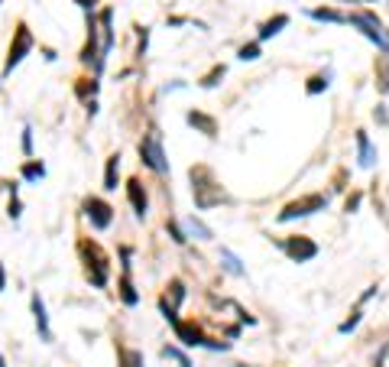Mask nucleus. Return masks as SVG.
<instances>
[{"label":"nucleus","mask_w":389,"mask_h":367,"mask_svg":"<svg viewBox=\"0 0 389 367\" xmlns=\"http://www.w3.org/2000/svg\"><path fill=\"white\" fill-rule=\"evenodd\" d=\"M189 182H191V198H195V208L198 211H208V208L218 205H231V195L218 182V176L211 166H191L189 169Z\"/></svg>","instance_id":"f257e3e1"},{"label":"nucleus","mask_w":389,"mask_h":367,"mask_svg":"<svg viewBox=\"0 0 389 367\" xmlns=\"http://www.w3.org/2000/svg\"><path fill=\"white\" fill-rule=\"evenodd\" d=\"M78 257L84 263V280L95 290H107L111 283V257L95 238H78Z\"/></svg>","instance_id":"f03ea898"},{"label":"nucleus","mask_w":389,"mask_h":367,"mask_svg":"<svg viewBox=\"0 0 389 367\" xmlns=\"http://www.w3.org/2000/svg\"><path fill=\"white\" fill-rule=\"evenodd\" d=\"M137 153H140V162L153 169L156 176H169V160H166V147H162V133L159 127H149L137 143Z\"/></svg>","instance_id":"7ed1b4c3"},{"label":"nucleus","mask_w":389,"mask_h":367,"mask_svg":"<svg viewBox=\"0 0 389 367\" xmlns=\"http://www.w3.org/2000/svg\"><path fill=\"white\" fill-rule=\"evenodd\" d=\"M36 49V36H32V30L26 26V23H17V30H13V39L10 46H7V59H3V68H0V75L3 78H10L13 75V68L26 59V55Z\"/></svg>","instance_id":"20e7f679"},{"label":"nucleus","mask_w":389,"mask_h":367,"mask_svg":"<svg viewBox=\"0 0 389 367\" xmlns=\"http://www.w3.org/2000/svg\"><path fill=\"white\" fill-rule=\"evenodd\" d=\"M328 208V195L325 192H308V195H298V198H292V202H285L283 208H279V215H276V221H295V218H312L318 215V211H325Z\"/></svg>","instance_id":"39448f33"},{"label":"nucleus","mask_w":389,"mask_h":367,"mask_svg":"<svg viewBox=\"0 0 389 367\" xmlns=\"http://www.w3.org/2000/svg\"><path fill=\"white\" fill-rule=\"evenodd\" d=\"M185 296H189L185 280H182V276H172V280L166 283L162 296H159V312H162V319H166L169 325L179 322V309H182V303H185Z\"/></svg>","instance_id":"423d86ee"},{"label":"nucleus","mask_w":389,"mask_h":367,"mask_svg":"<svg viewBox=\"0 0 389 367\" xmlns=\"http://www.w3.org/2000/svg\"><path fill=\"white\" fill-rule=\"evenodd\" d=\"M82 211L88 218L91 231H107V227L114 225V205L107 202L104 195H88L82 202Z\"/></svg>","instance_id":"0eeeda50"},{"label":"nucleus","mask_w":389,"mask_h":367,"mask_svg":"<svg viewBox=\"0 0 389 367\" xmlns=\"http://www.w3.org/2000/svg\"><path fill=\"white\" fill-rule=\"evenodd\" d=\"M279 247H283V254L292 260V263H308V260H315L318 250H321L308 234H289V238L279 241Z\"/></svg>","instance_id":"6e6552de"},{"label":"nucleus","mask_w":389,"mask_h":367,"mask_svg":"<svg viewBox=\"0 0 389 367\" xmlns=\"http://www.w3.org/2000/svg\"><path fill=\"white\" fill-rule=\"evenodd\" d=\"M172 332H175V341L185 348H205L208 345V332L201 328V322L195 319H179V322H172Z\"/></svg>","instance_id":"1a4fd4ad"},{"label":"nucleus","mask_w":389,"mask_h":367,"mask_svg":"<svg viewBox=\"0 0 389 367\" xmlns=\"http://www.w3.org/2000/svg\"><path fill=\"white\" fill-rule=\"evenodd\" d=\"M30 312H32V325H36V335H39L46 345H53L55 341L53 322H49V309H46V299H42L39 292H32L30 296Z\"/></svg>","instance_id":"9d476101"},{"label":"nucleus","mask_w":389,"mask_h":367,"mask_svg":"<svg viewBox=\"0 0 389 367\" xmlns=\"http://www.w3.org/2000/svg\"><path fill=\"white\" fill-rule=\"evenodd\" d=\"M126 198H130V208H133V215L143 221V218L149 215V192H146V185H143V179H140V176L126 179Z\"/></svg>","instance_id":"9b49d317"},{"label":"nucleus","mask_w":389,"mask_h":367,"mask_svg":"<svg viewBox=\"0 0 389 367\" xmlns=\"http://www.w3.org/2000/svg\"><path fill=\"white\" fill-rule=\"evenodd\" d=\"M185 124H189V127H195V133H205L208 140H214V137H218V130H221V124H218V117H214V114L198 111V108H191L189 114H185Z\"/></svg>","instance_id":"f8f14e48"},{"label":"nucleus","mask_w":389,"mask_h":367,"mask_svg":"<svg viewBox=\"0 0 389 367\" xmlns=\"http://www.w3.org/2000/svg\"><path fill=\"white\" fill-rule=\"evenodd\" d=\"M354 143H357V162L363 166V169H373L377 166V143L370 140V133L363 127H357L354 130Z\"/></svg>","instance_id":"ddd939ff"},{"label":"nucleus","mask_w":389,"mask_h":367,"mask_svg":"<svg viewBox=\"0 0 389 367\" xmlns=\"http://www.w3.org/2000/svg\"><path fill=\"white\" fill-rule=\"evenodd\" d=\"M117 296H120V303L124 305H140V292H137V283H133V270H120L117 276Z\"/></svg>","instance_id":"4468645a"},{"label":"nucleus","mask_w":389,"mask_h":367,"mask_svg":"<svg viewBox=\"0 0 389 367\" xmlns=\"http://www.w3.org/2000/svg\"><path fill=\"white\" fill-rule=\"evenodd\" d=\"M114 355H117V367H146V357L140 348H130L124 345L120 338L114 341Z\"/></svg>","instance_id":"2eb2a0df"},{"label":"nucleus","mask_w":389,"mask_h":367,"mask_svg":"<svg viewBox=\"0 0 389 367\" xmlns=\"http://www.w3.org/2000/svg\"><path fill=\"white\" fill-rule=\"evenodd\" d=\"M285 26H289V13H276V17L263 20V23H260V32H256V43H266V39L279 36Z\"/></svg>","instance_id":"dca6fc26"},{"label":"nucleus","mask_w":389,"mask_h":367,"mask_svg":"<svg viewBox=\"0 0 389 367\" xmlns=\"http://www.w3.org/2000/svg\"><path fill=\"white\" fill-rule=\"evenodd\" d=\"M120 185V153H111L104 162V192H117Z\"/></svg>","instance_id":"f3484780"},{"label":"nucleus","mask_w":389,"mask_h":367,"mask_svg":"<svg viewBox=\"0 0 389 367\" xmlns=\"http://www.w3.org/2000/svg\"><path fill=\"white\" fill-rule=\"evenodd\" d=\"M308 17L318 23H334V26H348V13L334 10V7H312L308 10Z\"/></svg>","instance_id":"a211bd4d"},{"label":"nucleus","mask_w":389,"mask_h":367,"mask_svg":"<svg viewBox=\"0 0 389 367\" xmlns=\"http://www.w3.org/2000/svg\"><path fill=\"white\" fill-rule=\"evenodd\" d=\"M373 78H377V91L383 97L389 95V55H377V62H373Z\"/></svg>","instance_id":"6ab92c4d"},{"label":"nucleus","mask_w":389,"mask_h":367,"mask_svg":"<svg viewBox=\"0 0 389 367\" xmlns=\"http://www.w3.org/2000/svg\"><path fill=\"white\" fill-rule=\"evenodd\" d=\"M182 227H185V234H189V238H195V241H211V238H214V231H211V227L205 225L198 215H189L185 221H182Z\"/></svg>","instance_id":"aec40b11"},{"label":"nucleus","mask_w":389,"mask_h":367,"mask_svg":"<svg viewBox=\"0 0 389 367\" xmlns=\"http://www.w3.org/2000/svg\"><path fill=\"white\" fill-rule=\"evenodd\" d=\"M75 97L78 101H95L97 97V78L95 75H82V78H75Z\"/></svg>","instance_id":"412c9836"},{"label":"nucleus","mask_w":389,"mask_h":367,"mask_svg":"<svg viewBox=\"0 0 389 367\" xmlns=\"http://www.w3.org/2000/svg\"><path fill=\"white\" fill-rule=\"evenodd\" d=\"M221 267L231 273V276H237V280H243V276H247V267H243L240 257H237L231 247H221Z\"/></svg>","instance_id":"4be33fe9"},{"label":"nucleus","mask_w":389,"mask_h":367,"mask_svg":"<svg viewBox=\"0 0 389 367\" xmlns=\"http://www.w3.org/2000/svg\"><path fill=\"white\" fill-rule=\"evenodd\" d=\"M20 179L23 182H39V179H46V162L42 160H23Z\"/></svg>","instance_id":"5701e85b"},{"label":"nucleus","mask_w":389,"mask_h":367,"mask_svg":"<svg viewBox=\"0 0 389 367\" xmlns=\"http://www.w3.org/2000/svg\"><path fill=\"white\" fill-rule=\"evenodd\" d=\"M224 75H227V65H224V62H214L208 72L198 78V85H201V88H218V85L224 82Z\"/></svg>","instance_id":"b1692460"},{"label":"nucleus","mask_w":389,"mask_h":367,"mask_svg":"<svg viewBox=\"0 0 389 367\" xmlns=\"http://www.w3.org/2000/svg\"><path fill=\"white\" fill-rule=\"evenodd\" d=\"M328 85H331V72H315V75L305 82V95H321V91H328Z\"/></svg>","instance_id":"393cba45"},{"label":"nucleus","mask_w":389,"mask_h":367,"mask_svg":"<svg viewBox=\"0 0 389 367\" xmlns=\"http://www.w3.org/2000/svg\"><path fill=\"white\" fill-rule=\"evenodd\" d=\"M159 355L166 357V361H175L179 367H195V364H191V357L185 355L179 345H162V351H159Z\"/></svg>","instance_id":"a878e982"},{"label":"nucleus","mask_w":389,"mask_h":367,"mask_svg":"<svg viewBox=\"0 0 389 367\" xmlns=\"http://www.w3.org/2000/svg\"><path fill=\"white\" fill-rule=\"evenodd\" d=\"M360 319H363V305H354L348 319H344V322L337 325V335H350V332H354V328L360 325Z\"/></svg>","instance_id":"bb28decb"},{"label":"nucleus","mask_w":389,"mask_h":367,"mask_svg":"<svg viewBox=\"0 0 389 367\" xmlns=\"http://www.w3.org/2000/svg\"><path fill=\"white\" fill-rule=\"evenodd\" d=\"M260 55H263V43H256V39H253V43H243L240 49H237V59H240V62H256Z\"/></svg>","instance_id":"cd10ccee"},{"label":"nucleus","mask_w":389,"mask_h":367,"mask_svg":"<svg viewBox=\"0 0 389 367\" xmlns=\"http://www.w3.org/2000/svg\"><path fill=\"white\" fill-rule=\"evenodd\" d=\"M166 231H169V238L175 241V244H185V241H189V234H185V227L179 225V221H175V218H166Z\"/></svg>","instance_id":"c85d7f7f"},{"label":"nucleus","mask_w":389,"mask_h":367,"mask_svg":"<svg viewBox=\"0 0 389 367\" xmlns=\"http://www.w3.org/2000/svg\"><path fill=\"white\" fill-rule=\"evenodd\" d=\"M360 205H363V192H360V189H354V192L344 198V211H348V215H354Z\"/></svg>","instance_id":"c756f323"},{"label":"nucleus","mask_w":389,"mask_h":367,"mask_svg":"<svg viewBox=\"0 0 389 367\" xmlns=\"http://www.w3.org/2000/svg\"><path fill=\"white\" fill-rule=\"evenodd\" d=\"M146 46H149V26H137V59L146 55Z\"/></svg>","instance_id":"7c9ffc66"},{"label":"nucleus","mask_w":389,"mask_h":367,"mask_svg":"<svg viewBox=\"0 0 389 367\" xmlns=\"http://www.w3.org/2000/svg\"><path fill=\"white\" fill-rule=\"evenodd\" d=\"M7 215H10L13 221H20V218H23V202H20V195H10V202H7Z\"/></svg>","instance_id":"2f4dec72"},{"label":"nucleus","mask_w":389,"mask_h":367,"mask_svg":"<svg viewBox=\"0 0 389 367\" xmlns=\"http://www.w3.org/2000/svg\"><path fill=\"white\" fill-rule=\"evenodd\" d=\"M20 143H23V153L32 160V130L30 127H23V140Z\"/></svg>","instance_id":"473e14b6"},{"label":"nucleus","mask_w":389,"mask_h":367,"mask_svg":"<svg viewBox=\"0 0 389 367\" xmlns=\"http://www.w3.org/2000/svg\"><path fill=\"white\" fill-rule=\"evenodd\" d=\"M386 357H389V345H383L379 348V355H377V361H373V367H386Z\"/></svg>","instance_id":"72a5a7b5"},{"label":"nucleus","mask_w":389,"mask_h":367,"mask_svg":"<svg viewBox=\"0 0 389 367\" xmlns=\"http://www.w3.org/2000/svg\"><path fill=\"white\" fill-rule=\"evenodd\" d=\"M373 120H379V124H389V114H386V108H383V104L373 111Z\"/></svg>","instance_id":"f704fd0d"},{"label":"nucleus","mask_w":389,"mask_h":367,"mask_svg":"<svg viewBox=\"0 0 389 367\" xmlns=\"http://www.w3.org/2000/svg\"><path fill=\"white\" fill-rule=\"evenodd\" d=\"M82 10H88V13H95V7H97V0H75Z\"/></svg>","instance_id":"c9c22d12"},{"label":"nucleus","mask_w":389,"mask_h":367,"mask_svg":"<svg viewBox=\"0 0 389 367\" xmlns=\"http://www.w3.org/2000/svg\"><path fill=\"white\" fill-rule=\"evenodd\" d=\"M7 290V267H3V263H0V292Z\"/></svg>","instance_id":"e433bc0d"},{"label":"nucleus","mask_w":389,"mask_h":367,"mask_svg":"<svg viewBox=\"0 0 389 367\" xmlns=\"http://www.w3.org/2000/svg\"><path fill=\"white\" fill-rule=\"evenodd\" d=\"M0 367H7V357H3V355H0Z\"/></svg>","instance_id":"4c0bfd02"},{"label":"nucleus","mask_w":389,"mask_h":367,"mask_svg":"<svg viewBox=\"0 0 389 367\" xmlns=\"http://www.w3.org/2000/svg\"><path fill=\"white\" fill-rule=\"evenodd\" d=\"M344 3H357V0H344Z\"/></svg>","instance_id":"58836bf2"},{"label":"nucleus","mask_w":389,"mask_h":367,"mask_svg":"<svg viewBox=\"0 0 389 367\" xmlns=\"http://www.w3.org/2000/svg\"><path fill=\"white\" fill-rule=\"evenodd\" d=\"M357 3H360V0H357ZM367 3H373V0H367Z\"/></svg>","instance_id":"ea45409f"}]
</instances>
